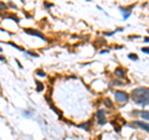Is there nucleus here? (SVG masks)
<instances>
[{"mask_svg": "<svg viewBox=\"0 0 149 140\" xmlns=\"http://www.w3.org/2000/svg\"><path fill=\"white\" fill-rule=\"evenodd\" d=\"M132 99L134 103L139 106H148L149 104V88H135L132 91Z\"/></svg>", "mask_w": 149, "mask_h": 140, "instance_id": "f257e3e1", "label": "nucleus"}, {"mask_svg": "<svg viewBox=\"0 0 149 140\" xmlns=\"http://www.w3.org/2000/svg\"><path fill=\"white\" fill-rule=\"evenodd\" d=\"M114 98H116L117 102H119V103H127L129 100V95L124 91H116L114 92Z\"/></svg>", "mask_w": 149, "mask_h": 140, "instance_id": "f03ea898", "label": "nucleus"}, {"mask_svg": "<svg viewBox=\"0 0 149 140\" xmlns=\"http://www.w3.org/2000/svg\"><path fill=\"white\" fill-rule=\"evenodd\" d=\"M24 32L27 34V35H32V36H36L39 38H42V40H45V36H43V34L39 32L37 30H34V29H24Z\"/></svg>", "mask_w": 149, "mask_h": 140, "instance_id": "7ed1b4c3", "label": "nucleus"}, {"mask_svg": "<svg viewBox=\"0 0 149 140\" xmlns=\"http://www.w3.org/2000/svg\"><path fill=\"white\" fill-rule=\"evenodd\" d=\"M97 118H98V124L99 125H103L106 124V117H104V109H98L97 112Z\"/></svg>", "mask_w": 149, "mask_h": 140, "instance_id": "20e7f679", "label": "nucleus"}, {"mask_svg": "<svg viewBox=\"0 0 149 140\" xmlns=\"http://www.w3.org/2000/svg\"><path fill=\"white\" fill-rule=\"evenodd\" d=\"M137 126H139L141 129H143V130H145L147 133H149V124H147V123H144V121H141V120H137L134 123Z\"/></svg>", "mask_w": 149, "mask_h": 140, "instance_id": "39448f33", "label": "nucleus"}, {"mask_svg": "<svg viewBox=\"0 0 149 140\" xmlns=\"http://www.w3.org/2000/svg\"><path fill=\"white\" fill-rule=\"evenodd\" d=\"M114 74L118 77H121V78H124L125 77V69L122 68V67H117L116 71H114Z\"/></svg>", "mask_w": 149, "mask_h": 140, "instance_id": "423d86ee", "label": "nucleus"}, {"mask_svg": "<svg viewBox=\"0 0 149 140\" xmlns=\"http://www.w3.org/2000/svg\"><path fill=\"white\" fill-rule=\"evenodd\" d=\"M121 10L123 11V19H124V20H127V19L130 16V14H132L130 9H123V8H121Z\"/></svg>", "mask_w": 149, "mask_h": 140, "instance_id": "0eeeda50", "label": "nucleus"}, {"mask_svg": "<svg viewBox=\"0 0 149 140\" xmlns=\"http://www.w3.org/2000/svg\"><path fill=\"white\" fill-rule=\"evenodd\" d=\"M139 115H141L144 120H149V112L148 110H141L139 112Z\"/></svg>", "mask_w": 149, "mask_h": 140, "instance_id": "6e6552de", "label": "nucleus"}, {"mask_svg": "<svg viewBox=\"0 0 149 140\" xmlns=\"http://www.w3.org/2000/svg\"><path fill=\"white\" fill-rule=\"evenodd\" d=\"M90 125H91V121H87V123H83V124H81V125H80V128H83L85 130H88Z\"/></svg>", "mask_w": 149, "mask_h": 140, "instance_id": "1a4fd4ad", "label": "nucleus"}, {"mask_svg": "<svg viewBox=\"0 0 149 140\" xmlns=\"http://www.w3.org/2000/svg\"><path fill=\"white\" fill-rule=\"evenodd\" d=\"M36 87H37V89H36L37 92H41L43 89V84L41 82H39V81H36Z\"/></svg>", "mask_w": 149, "mask_h": 140, "instance_id": "9d476101", "label": "nucleus"}, {"mask_svg": "<svg viewBox=\"0 0 149 140\" xmlns=\"http://www.w3.org/2000/svg\"><path fill=\"white\" fill-rule=\"evenodd\" d=\"M104 104H106V107H108V108H111V107L113 106L112 102H111V99H108V98L104 99Z\"/></svg>", "mask_w": 149, "mask_h": 140, "instance_id": "9b49d317", "label": "nucleus"}, {"mask_svg": "<svg viewBox=\"0 0 149 140\" xmlns=\"http://www.w3.org/2000/svg\"><path fill=\"white\" fill-rule=\"evenodd\" d=\"M36 74H37L39 77H43V78L46 77V73H45V72H42L41 69H37V71H36Z\"/></svg>", "mask_w": 149, "mask_h": 140, "instance_id": "f8f14e48", "label": "nucleus"}, {"mask_svg": "<svg viewBox=\"0 0 149 140\" xmlns=\"http://www.w3.org/2000/svg\"><path fill=\"white\" fill-rule=\"evenodd\" d=\"M128 58L133 60V61H137V60H138V56L135 55V53H129V55H128Z\"/></svg>", "mask_w": 149, "mask_h": 140, "instance_id": "ddd939ff", "label": "nucleus"}, {"mask_svg": "<svg viewBox=\"0 0 149 140\" xmlns=\"http://www.w3.org/2000/svg\"><path fill=\"white\" fill-rule=\"evenodd\" d=\"M9 45H10V46H12V47H15V49H17L19 51H24V52H25V50H23V49H21V47H19L17 45H15L14 42H9Z\"/></svg>", "mask_w": 149, "mask_h": 140, "instance_id": "4468645a", "label": "nucleus"}, {"mask_svg": "<svg viewBox=\"0 0 149 140\" xmlns=\"http://www.w3.org/2000/svg\"><path fill=\"white\" fill-rule=\"evenodd\" d=\"M25 53H27L30 56H32V57H39V55L36 53V52H31V51H25Z\"/></svg>", "mask_w": 149, "mask_h": 140, "instance_id": "2eb2a0df", "label": "nucleus"}, {"mask_svg": "<svg viewBox=\"0 0 149 140\" xmlns=\"http://www.w3.org/2000/svg\"><path fill=\"white\" fill-rule=\"evenodd\" d=\"M6 17H9V19H12V20L15 21V23H19V19H17V17H16L15 15H8Z\"/></svg>", "mask_w": 149, "mask_h": 140, "instance_id": "dca6fc26", "label": "nucleus"}, {"mask_svg": "<svg viewBox=\"0 0 149 140\" xmlns=\"http://www.w3.org/2000/svg\"><path fill=\"white\" fill-rule=\"evenodd\" d=\"M111 123H112L113 125H116V121H111ZM116 132H117V133L121 132V128H119V126H116Z\"/></svg>", "mask_w": 149, "mask_h": 140, "instance_id": "f3484780", "label": "nucleus"}, {"mask_svg": "<svg viewBox=\"0 0 149 140\" xmlns=\"http://www.w3.org/2000/svg\"><path fill=\"white\" fill-rule=\"evenodd\" d=\"M142 51L144 52V53H148V55H149V47H143Z\"/></svg>", "mask_w": 149, "mask_h": 140, "instance_id": "a211bd4d", "label": "nucleus"}, {"mask_svg": "<svg viewBox=\"0 0 149 140\" xmlns=\"http://www.w3.org/2000/svg\"><path fill=\"white\" fill-rule=\"evenodd\" d=\"M43 6H45V8H52V6H54V4H49V3H43Z\"/></svg>", "mask_w": 149, "mask_h": 140, "instance_id": "6ab92c4d", "label": "nucleus"}, {"mask_svg": "<svg viewBox=\"0 0 149 140\" xmlns=\"http://www.w3.org/2000/svg\"><path fill=\"white\" fill-rule=\"evenodd\" d=\"M144 42H149V37H144Z\"/></svg>", "mask_w": 149, "mask_h": 140, "instance_id": "aec40b11", "label": "nucleus"}]
</instances>
